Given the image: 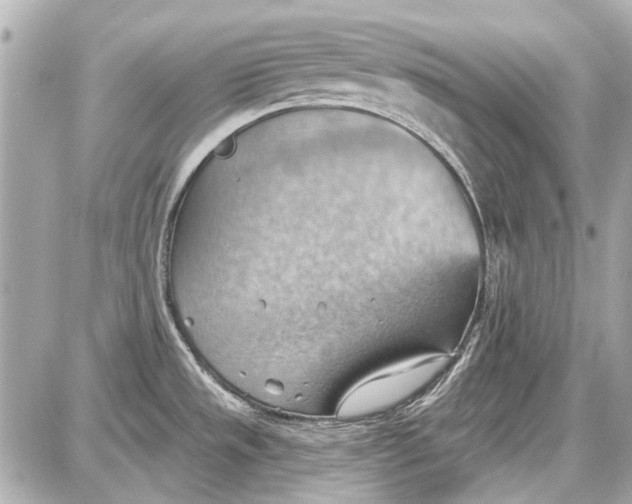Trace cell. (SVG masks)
I'll return each instance as SVG.
<instances>
[{"label":"cell","instance_id":"6da1fadb","mask_svg":"<svg viewBox=\"0 0 632 504\" xmlns=\"http://www.w3.org/2000/svg\"><path fill=\"white\" fill-rule=\"evenodd\" d=\"M446 363V356L428 355L377 370L344 394L337 415L343 419H356L386 411L428 384Z\"/></svg>","mask_w":632,"mask_h":504}]
</instances>
